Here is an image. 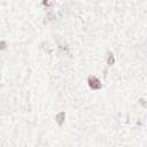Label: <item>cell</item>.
Here are the masks:
<instances>
[{
  "mask_svg": "<svg viewBox=\"0 0 147 147\" xmlns=\"http://www.w3.org/2000/svg\"><path fill=\"white\" fill-rule=\"evenodd\" d=\"M89 85H90L92 89H94V90H99V89L101 88L100 81H99L97 77H94V76H92V77L89 78Z\"/></svg>",
  "mask_w": 147,
  "mask_h": 147,
  "instance_id": "6da1fadb",
  "label": "cell"
},
{
  "mask_svg": "<svg viewBox=\"0 0 147 147\" xmlns=\"http://www.w3.org/2000/svg\"><path fill=\"white\" fill-rule=\"evenodd\" d=\"M64 117H65V114H64L63 112L56 115V121H57V123H59L60 125H61V124L63 123V120H64Z\"/></svg>",
  "mask_w": 147,
  "mask_h": 147,
  "instance_id": "7a4b0ae2",
  "label": "cell"
},
{
  "mask_svg": "<svg viewBox=\"0 0 147 147\" xmlns=\"http://www.w3.org/2000/svg\"><path fill=\"white\" fill-rule=\"evenodd\" d=\"M6 48V43L5 41H0V49Z\"/></svg>",
  "mask_w": 147,
  "mask_h": 147,
  "instance_id": "277c9868",
  "label": "cell"
},
{
  "mask_svg": "<svg viewBox=\"0 0 147 147\" xmlns=\"http://www.w3.org/2000/svg\"><path fill=\"white\" fill-rule=\"evenodd\" d=\"M108 63H109V64H113V63H114V56H113L112 53L108 54Z\"/></svg>",
  "mask_w": 147,
  "mask_h": 147,
  "instance_id": "3957f363",
  "label": "cell"
}]
</instances>
